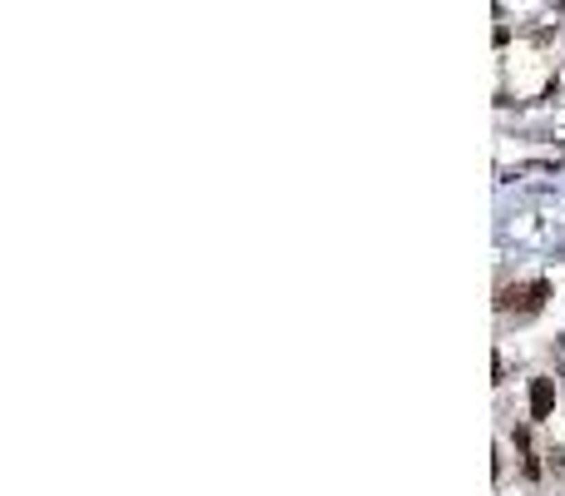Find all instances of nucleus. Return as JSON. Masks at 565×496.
I'll return each mask as SVG.
<instances>
[{
	"instance_id": "obj_3",
	"label": "nucleus",
	"mask_w": 565,
	"mask_h": 496,
	"mask_svg": "<svg viewBox=\"0 0 565 496\" xmlns=\"http://www.w3.org/2000/svg\"><path fill=\"white\" fill-rule=\"evenodd\" d=\"M546 457H551V471H555V477H560V471H565V447H551Z\"/></svg>"
},
{
	"instance_id": "obj_2",
	"label": "nucleus",
	"mask_w": 565,
	"mask_h": 496,
	"mask_svg": "<svg viewBox=\"0 0 565 496\" xmlns=\"http://www.w3.org/2000/svg\"><path fill=\"white\" fill-rule=\"evenodd\" d=\"M555 412V377H531V422H546Z\"/></svg>"
},
{
	"instance_id": "obj_1",
	"label": "nucleus",
	"mask_w": 565,
	"mask_h": 496,
	"mask_svg": "<svg viewBox=\"0 0 565 496\" xmlns=\"http://www.w3.org/2000/svg\"><path fill=\"white\" fill-rule=\"evenodd\" d=\"M546 298H551V278H531L526 288H516V293H501L496 308H511L516 303V313H540Z\"/></svg>"
}]
</instances>
